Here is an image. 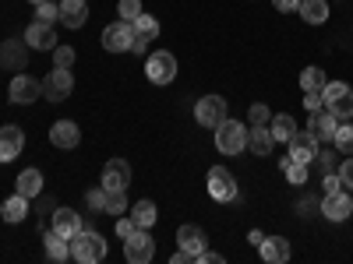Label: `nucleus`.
<instances>
[{"label": "nucleus", "instance_id": "39448f33", "mask_svg": "<svg viewBox=\"0 0 353 264\" xmlns=\"http://www.w3.org/2000/svg\"><path fill=\"white\" fill-rule=\"evenodd\" d=\"M124 257L128 264H149L156 257V240L149 236V229H134L124 240Z\"/></svg>", "mask_w": 353, "mask_h": 264}, {"label": "nucleus", "instance_id": "412c9836", "mask_svg": "<svg viewBox=\"0 0 353 264\" xmlns=\"http://www.w3.org/2000/svg\"><path fill=\"white\" fill-rule=\"evenodd\" d=\"M272 131H269V124H251V131H248V152H254V155H269L272 152Z\"/></svg>", "mask_w": 353, "mask_h": 264}, {"label": "nucleus", "instance_id": "6ab92c4d", "mask_svg": "<svg viewBox=\"0 0 353 264\" xmlns=\"http://www.w3.org/2000/svg\"><path fill=\"white\" fill-rule=\"evenodd\" d=\"M57 236H64V240H71L74 232L81 229V215L74 212V208H57L53 212V226H50Z\"/></svg>", "mask_w": 353, "mask_h": 264}, {"label": "nucleus", "instance_id": "f3484780", "mask_svg": "<svg viewBox=\"0 0 353 264\" xmlns=\"http://www.w3.org/2000/svg\"><path fill=\"white\" fill-rule=\"evenodd\" d=\"M25 46L28 50H50L57 46V32H53V25H43V21H32L25 28Z\"/></svg>", "mask_w": 353, "mask_h": 264}, {"label": "nucleus", "instance_id": "2f4dec72", "mask_svg": "<svg viewBox=\"0 0 353 264\" xmlns=\"http://www.w3.org/2000/svg\"><path fill=\"white\" fill-rule=\"evenodd\" d=\"M131 25H134V36H145V39H156V36H159V21H156L152 14H145V11H141Z\"/></svg>", "mask_w": 353, "mask_h": 264}, {"label": "nucleus", "instance_id": "9d476101", "mask_svg": "<svg viewBox=\"0 0 353 264\" xmlns=\"http://www.w3.org/2000/svg\"><path fill=\"white\" fill-rule=\"evenodd\" d=\"M321 215H325L329 222H346V215H353V197L343 190L336 194H325V201H321Z\"/></svg>", "mask_w": 353, "mask_h": 264}, {"label": "nucleus", "instance_id": "bb28decb", "mask_svg": "<svg viewBox=\"0 0 353 264\" xmlns=\"http://www.w3.org/2000/svg\"><path fill=\"white\" fill-rule=\"evenodd\" d=\"M297 11L307 25H321V21H329V0H301Z\"/></svg>", "mask_w": 353, "mask_h": 264}, {"label": "nucleus", "instance_id": "c03bdc74", "mask_svg": "<svg viewBox=\"0 0 353 264\" xmlns=\"http://www.w3.org/2000/svg\"><path fill=\"white\" fill-rule=\"evenodd\" d=\"M149 43H152V39H145V36H134V43H131V53H141V56H145V53H149Z\"/></svg>", "mask_w": 353, "mask_h": 264}, {"label": "nucleus", "instance_id": "cd10ccee", "mask_svg": "<svg viewBox=\"0 0 353 264\" xmlns=\"http://www.w3.org/2000/svg\"><path fill=\"white\" fill-rule=\"evenodd\" d=\"M0 215H4V222H25L28 215V197H21L14 190V197H8L4 204H0Z\"/></svg>", "mask_w": 353, "mask_h": 264}, {"label": "nucleus", "instance_id": "f03ea898", "mask_svg": "<svg viewBox=\"0 0 353 264\" xmlns=\"http://www.w3.org/2000/svg\"><path fill=\"white\" fill-rule=\"evenodd\" d=\"M321 106H325L336 120H350L353 116V88L346 81H329L325 88H321Z\"/></svg>", "mask_w": 353, "mask_h": 264}, {"label": "nucleus", "instance_id": "4468645a", "mask_svg": "<svg viewBox=\"0 0 353 264\" xmlns=\"http://www.w3.org/2000/svg\"><path fill=\"white\" fill-rule=\"evenodd\" d=\"M50 141H53V148H61V152H71L78 148V141H81V131L74 120H57L50 127Z\"/></svg>", "mask_w": 353, "mask_h": 264}, {"label": "nucleus", "instance_id": "ddd939ff", "mask_svg": "<svg viewBox=\"0 0 353 264\" xmlns=\"http://www.w3.org/2000/svg\"><path fill=\"white\" fill-rule=\"evenodd\" d=\"M314 155H318V141H314V134H311V131H297V134L290 138V159H293V162L311 166V162H314Z\"/></svg>", "mask_w": 353, "mask_h": 264}, {"label": "nucleus", "instance_id": "ea45409f", "mask_svg": "<svg viewBox=\"0 0 353 264\" xmlns=\"http://www.w3.org/2000/svg\"><path fill=\"white\" fill-rule=\"evenodd\" d=\"M339 180H343V187H346V190H353V155H350V159H343Z\"/></svg>", "mask_w": 353, "mask_h": 264}, {"label": "nucleus", "instance_id": "e433bc0d", "mask_svg": "<svg viewBox=\"0 0 353 264\" xmlns=\"http://www.w3.org/2000/svg\"><path fill=\"white\" fill-rule=\"evenodd\" d=\"M74 64V50L71 46H53V67H71Z\"/></svg>", "mask_w": 353, "mask_h": 264}, {"label": "nucleus", "instance_id": "79ce46f5", "mask_svg": "<svg viewBox=\"0 0 353 264\" xmlns=\"http://www.w3.org/2000/svg\"><path fill=\"white\" fill-rule=\"evenodd\" d=\"M321 190H325V194H336V190H343V180H339V173H329L325 180H321Z\"/></svg>", "mask_w": 353, "mask_h": 264}, {"label": "nucleus", "instance_id": "f704fd0d", "mask_svg": "<svg viewBox=\"0 0 353 264\" xmlns=\"http://www.w3.org/2000/svg\"><path fill=\"white\" fill-rule=\"evenodd\" d=\"M332 144H336V148L346 155V152H353V127L343 120L339 127H336V138H332Z\"/></svg>", "mask_w": 353, "mask_h": 264}, {"label": "nucleus", "instance_id": "b1692460", "mask_svg": "<svg viewBox=\"0 0 353 264\" xmlns=\"http://www.w3.org/2000/svg\"><path fill=\"white\" fill-rule=\"evenodd\" d=\"M269 131H272V141L276 144H290V138L297 134V120H293L290 113H276L269 120Z\"/></svg>", "mask_w": 353, "mask_h": 264}, {"label": "nucleus", "instance_id": "6e6552de", "mask_svg": "<svg viewBox=\"0 0 353 264\" xmlns=\"http://www.w3.org/2000/svg\"><path fill=\"white\" fill-rule=\"evenodd\" d=\"M194 120L201 124V127H219L223 120H226V99L223 96H201L198 99V106H194Z\"/></svg>", "mask_w": 353, "mask_h": 264}, {"label": "nucleus", "instance_id": "37998d69", "mask_svg": "<svg viewBox=\"0 0 353 264\" xmlns=\"http://www.w3.org/2000/svg\"><path fill=\"white\" fill-rule=\"evenodd\" d=\"M304 106H307L311 113H318V109H321V92H307V96H304Z\"/></svg>", "mask_w": 353, "mask_h": 264}, {"label": "nucleus", "instance_id": "09e8293b", "mask_svg": "<svg viewBox=\"0 0 353 264\" xmlns=\"http://www.w3.org/2000/svg\"><path fill=\"white\" fill-rule=\"evenodd\" d=\"M248 240H251V247H258V243L265 240V232H261V229H251V232H248Z\"/></svg>", "mask_w": 353, "mask_h": 264}, {"label": "nucleus", "instance_id": "7ed1b4c3", "mask_svg": "<svg viewBox=\"0 0 353 264\" xmlns=\"http://www.w3.org/2000/svg\"><path fill=\"white\" fill-rule=\"evenodd\" d=\"M216 148H219L223 155H241V152H248V127L226 116V120L216 127Z\"/></svg>", "mask_w": 353, "mask_h": 264}, {"label": "nucleus", "instance_id": "de8ad7c7", "mask_svg": "<svg viewBox=\"0 0 353 264\" xmlns=\"http://www.w3.org/2000/svg\"><path fill=\"white\" fill-rule=\"evenodd\" d=\"M188 261H194V257H191L188 250H181V247H176V254L170 257V264H188Z\"/></svg>", "mask_w": 353, "mask_h": 264}, {"label": "nucleus", "instance_id": "a878e982", "mask_svg": "<svg viewBox=\"0 0 353 264\" xmlns=\"http://www.w3.org/2000/svg\"><path fill=\"white\" fill-rule=\"evenodd\" d=\"M14 190H18L21 197H28V201L39 197V190H43V173H39V169H25L18 180H14Z\"/></svg>", "mask_w": 353, "mask_h": 264}, {"label": "nucleus", "instance_id": "dca6fc26", "mask_svg": "<svg viewBox=\"0 0 353 264\" xmlns=\"http://www.w3.org/2000/svg\"><path fill=\"white\" fill-rule=\"evenodd\" d=\"M25 148V134L21 127L8 124V127H0V162H14Z\"/></svg>", "mask_w": 353, "mask_h": 264}, {"label": "nucleus", "instance_id": "a19ab883", "mask_svg": "<svg viewBox=\"0 0 353 264\" xmlns=\"http://www.w3.org/2000/svg\"><path fill=\"white\" fill-rule=\"evenodd\" d=\"M138 226H134V219H124V215H117V236H131V232H134Z\"/></svg>", "mask_w": 353, "mask_h": 264}, {"label": "nucleus", "instance_id": "c85d7f7f", "mask_svg": "<svg viewBox=\"0 0 353 264\" xmlns=\"http://www.w3.org/2000/svg\"><path fill=\"white\" fill-rule=\"evenodd\" d=\"M156 215H159V212H156V204H152L149 197L138 201L134 208H131V219H134L138 229H152V226H156Z\"/></svg>", "mask_w": 353, "mask_h": 264}, {"label": "nucleus", "instance_id": "8fccbe9b", "mask_svg": "<svg viewBox=\"0 0 353 264\" xmlns=\"http://www.w3.org/2000/svg\"><path fill=\"white\" fill-rule=\"evenodd\" d=\"M32 4H43V0H32Z\"/></svg>", "mask_w": 353, "mask_h": 264}, {"label": "nucleus", "instance_id": "9b49d317", "mask_svg": "<svg viewBox=\"0 0 353 264\" xmlns=\"http://www.w3.org/2000/svg\"><path fill=\"white\" fill-rule=\"evenodd\" d=\"M11 102H18V106H25V102H36L39 96H43V81H36V78H28V74H14L11 78Z\"/></svg>", "mask_w": 353, "mask_h": 264}, {"label": "nucleus", "instance_id": "aec40b11", "mask_svg": "<svg viewBox=\"0 0 353 264\" xmlns=\"http://www.w3.org/2000/svg\"><path fill=\"white\" fill-rule=\"evenodd\" d=\"M336 127H339V120L325 109V113H311V124H307V131L314 134V141L321 144V141H332L336 138Z\"/></svg>", "mask_w": 353, "mask_h": 264}, {"label": "nucleus", "instance_id": "1a4fd4ad", "mask_svg": "<svg viewBox=\"0 0 353 264\" xmlns=\"http://www.w3.org/2000/svg\"><path fill=\"white\" fill-rule=\"evenodd\" d=\"M209 194L212 201L226 204V201H237V180H233V173L226 166H212L209 169Z\"/></svg>", "mask_w": 353, "mask_h": 264}, {"label": "nucleus", "instance_id": "393cba45", "mask_svg": "<svg viewBox=\"0 0 353 264\" xmlns=\"http://www.w3.org/2000/svg\"><path fill=\"white\" fill-rule=\"evenodd\" d=\"M43 250H46V257H50V261H57V264H64V261L71 257V240H64V236H57V232L50 229L46 236H43Z\"/></svg>", "mask_w": 353, "mask_h": 264}, {"label": "nucleus", "instance_id": "5701e85b", "mask_svg": "<svg viewBox=\"0 0 353 264\" xmlns=\"http://www.w3.org/2000/svg\"><path fill=\"white\" fill-rule=\"evenodd\" d=\"M88 18V4L85 0H61V21L64 28H81Z\"/></svg>", "mask_w": 353, "mask_h": 264}, {"label": "nucleus", "instance_id": "49530a36", "mask_svg": "<svg viewBox=\"0 0 353 264\" xmlns=\"http://www.w3.org/2000/svg\"><path fill=\"white\" fill-rule=\"evenodd\" d=\"M276 11H297L301 8V0H272Z\"/></svg>", "mask_w": 353, "mask_h": 264}, {"label": "nucleus", "instance_id": "a211bd4d", "mask_svg": "<svg viewBox=\"0 0 353 264\" xmlns=\"http://www.w3.org/2000/svg\"><path fill=\"white\" fill-rule=\"evenodd\" d=\"M258 254H261V261H269V264H286V261H290V240H283V236H265V240L258 243Z\"/></svg>", "mask_w": 353, "mask_h": 264}, {"label": "nucleus", "instance_id": "20e7f679", "mask_svg": "<svg viewBox=\"0 0 353 264\" xmlns=\"http://www.w3.org/2000/svg\"><path fill=\"white\" fill-rule=\"evenodd\" d=\"M145 78L152 85H170L176 78V56L170 50H156L145 56Z\"/></svg>", "mask_w": 353, "mask_h": 264}, {"label": "nucleus", "instance_id": "7c9ffc66", "mask_svg": "<svg viewBox=\"0 0 353 264\" xmlns=\"http://www.w3.org/2000/svg\"><path fill=\"white\" fill-rule=\"evenodd\" d=\"M106 215H124L128 212V190H106V204H103Z\"/></svg>", "mask_w": 353, "mask_h": 264}, {"label": "nucleus", "instance_id": "423d86ee", "mask_svg": "<svg viewBox=\"0 0 353 264\" xmlns=\"http://www.w3.org/2000/svg\"><path fill=\"white\" fill-rule=\"evenodd\" d=\"M131 43H134V25L131 21L117 18L113 25L103 28V50L106 53H131Z\"/></svg>", "mask_w": 353, "mask_h": 264}, {"label": "nucleus", "instance_id": "2eb2a0df", "mask_svg": "<svg viewBox=\"0 0 353 264\" xmlns=\"http://www.w3.org/2000/svg\"><path fill=\"white\" fill-rule=\"evenodd\" d=\"M128 184H131V166L124 159H110L103 166V187L106 190H128Z\"/></svg>", "mask_w": 353, "mask_h": 264}, {"label": "nucleus", "instance_id": "473e14b6", "mask_svg": "<svg viewBox=\"0 0 353 264\" xmlns=\"http://www.w3.org/2000/svg\"><path fill=\"white\" fill-rule=\"evenodd\" d=\"M283 173H286V180H290V184H297V187L307 180V166H304V162H293L290 155L283 159Z\"/></svg>", "mask_w": 353, "mask_h": 264}, {"label": "nucleus", "instance_id": "f8f14e48", "mask_svg": "<svg viewBox=\"0 0 353 264\" xmlns=\"http://www.w3.org/2000/svg\"><path fill=\"white\" fill-rule=\"evenodd\" d=\"M176 247H181V250H188L191 257H201L205 250H209V236H205V232L198 229V226H181V229H176Z\"/></svg>", "mask_w": 353, "mask_h": 264}, {"label": "nucleus", "instance_id": "0eeeda50", "mask_svg": "<svg viewBox=\"0 0 353 264\" xmlns=\"http://www.w3.org/2000/svg\"><path fill=\"white\" fill-rule=\"evenodd\" d=\"M71 92H74V74H71V67H53V71L43 78V96H46L50 102H64Z\"/></svg>", "mask_w": 353, "mask_h": 264}, {"label": "nucleus", "instance_id": "4be33fe9", "mask_svg": "<svg viewBox=\"0 0 353 264\" xmlns=\"http://www.w3.org/2000/svg\"><path fill=\"white\" fill-rule=\"evenodd\" d=\"M28 64V46H21V43H14V39H8V43H0V67H25Z\"/></svg>", "mask_w": 353, "mask_h": 264}, {"label": "nucleus", "instance_id": "a18cd8bd", "mask_svg": "<svg viewBox=\"0 0 353 264\" xmlns=\"http://www.w3.org/2000/svg\"><path fill=\"white\" fill-rule=\"evenodd\" d=\"M198 264H223V254H212V250H205L201 257H194Z\"/></svg>", "mask_w": 353, "mask_h": 264}, {"label": "nucleus", "instance_id": "4c0bfd02", "mask_svg": "<svg viewBox=\"0 0 353 264\" xmlns=\"http://www.w3.org/2000/svg\"><path fill=\"white\" fill-rule=\"evenodd\" d=\"M85 201H88V208H92V212H103V204H106V187H103V184L92 187V190L85 194Z\"/></svg>", "mask_w": 353, "mask_h": 264}, {"label": "nucleus", "instance_id": "c756f323", "mask_svg": "<svg viewBox=\"0 0 353 264\" xmlns=\"http://www.w3.org/2000/svg\"><path fill=\"white\" fill-rule=\"evenodd\" d=\"M325 85H329L325 67H304L301 71V88H304V92H321Z\"/></svg>", "mask_w": 353, "mask_h": 264}, {"label": "nucleus", "instance_id": "58836bf2", "mask_svg": "<svg viewBox=\"0 0 353 264\" xmlns=\"http://www.w3.org/2000/svg\"><path fill=\"white\" fill-rule=\"evenodd\" d=\"M248 116H251V124H269V120H272V109L265 106V102H254Z\"/></svg>", "mask_w": 353, "mask_h": 264}, {"label": "nucleus", "instance_id": "72a5a7b5", "mask_svg": "<svg viewBox=\"0 0 353 264\" xmlns=\"http://www.w3.org/2000/svg\"><path fill=\"white\" fill-rule=\"evenodd\" d=\"M36 21H43V25L61 21V4H53V0H43V4H36Z\"/></svg>", "mask_w": 353, "mask_h": 264}, {"label": "nucleus", "instance_id": "c9c22d12", "mask_svg": "<svg viewBox=\"0 0 353 264\" xmlns=\"http://www.w3.org/2000/svg\"><path fill=\"white\" fill-rule=\"evenodd\" d=\"M117 11H121V21H134L141 14V0H121Z\"/></svg>", "mask_w": 353, "mask_h": 264}, {"label": "nucleus", "instance_id": "f257e3e1", "mask_svg": "<svg viewBox=\"0 0 353 264\" xmlns=\"http://www.w3.org/2000/svg\"><path fill=\"white\" fill-rule=\"evenodd\" d=\"M106 240L99 236V232L96 229H78L74 232V236H71V257L78 261V264H99L103 257H106Z\"/></svg>", "mask_w": 353, "mask_h": 264}]
</instances>
